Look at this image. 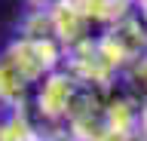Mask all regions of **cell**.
<instances>
[{"mask_svg": "<svg viewBox=\"0 0 147 141\" xmlns=\"http://www.w3.org/2000/svg\"><path fill=\"white\" fill-rule=\"evenodd\" d=\"M138 77H144V80H147V61H144L141 67H138Z\"/></svg>", "mask_w": 147, "mask_h": 141, "instance_id": "obj_4", "label": "cell"}, {"mask_svg": "<svg viewBox=\"0 0 147 141\" xmlns=\"http://www.w3.org/2000/svg\"><path fill=\"white\" fill-rule=\"evenodd\" d=\"M89 22H119L129 9V0H67Z\"/></svg>", "mask_w": 147, "mask_h": 141, "instance_id": "obj_2", "label": "cell"}, {"mask_svg": "<svg viewBox=\"0 0 147 141\" xmlns=\"http://www.w3.org/2000/svg\"><path fill=\"white\" fill-rule=\"evenodd\" d=\"M144 16H147V0H144Z\"/></svg>", "mask_w": 147, "mask_h": 141, "instance_id": "obj_5", "label": "cell"}, {"mask_svg": "<svg viewBox=\"0 0 147 141\" xmlns=\"http://www.w3.org/2000/svg\"><path fill=\"white\" fill-rule=\"evenodd\" d=\"M0 141H40V135H37L22 117H12V120H6V126L0 129Z\"/></svg>", "mask_w": 147, "mask_h": 141, "instance_id": "obj_3", "label": "cell"}, {"mask_svg": "<svg viewBox=\"0 0 147 141\" xmlns=\"http://www.w3.org/2000/svg\"><path fill=\"white\" fill-rule=\"evenodd\" d=\"M77 92H80V86H74L71 77H49L40 92V107L49 117H67L77 101Z\"/></svg>", "mask_w": 147, "mask_h": 141, "instance_id": "obj_1", "label": "cell"}]
</instances>
